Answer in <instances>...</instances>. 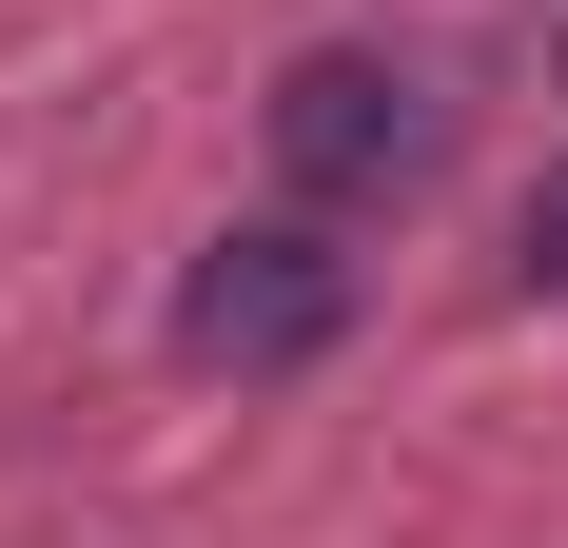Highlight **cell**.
I'll list each match as a JSON object with an SVG mask.
<instances>
[{
    "instance_id": "6da1fadb",
    "label": "cell",
    "mask_w": 568,
    "mask_h": 548,
    "mask_svg": "<svg viewBox=\"0 0 568 548\" xmlns=\"http://www.w3.org/2000/svg\"><path fill=\"white\" fill-rule=\"evenodd\" d=\"M452 158V99L412 79V59H373V40H314L275 79V176L314 196V216H373V196H412V176Z\"/></svg>"
},
{
    "instance_id": "7a4b0ae2",
    "label": "cell",
    "mask_w": 568,
    "mask_h": 548,
    "mask_svg": "<svg viewBox=\"0 0 568 548\" xmlns=\"http://www.w3.org/2000/svg\"><path fill=\"white\" fill-rule=\"evenodd\" d=\"M334 333H353L334 216H255V235H216V255L176 274V353H196V373H314Z\"/></svg>"
},
{
    "instance_id": "3957f363",
    "label": "cell",
    "mask_w": 568,
    "mask_h": 548,
    "mask_svg": "<svg viewBox=\"0 0 568 548\" xmlns=\"http://www.w3.org/2000/svg\"><path fill=\"white\" fill-rule=\"evenodd\" d=\"M510 274H529V294H568V196H529V255H510Z\"/></svg>"
}]
</instances>
